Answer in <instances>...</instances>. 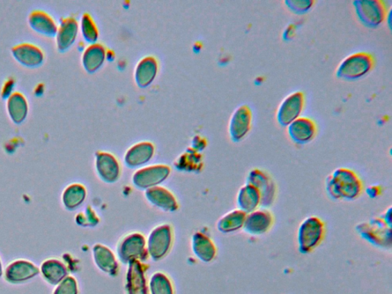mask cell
<instances>
[{"mask_svg":"<svg viewBox=\"0 0 392 294\" xmlns=\"http://www.w3.org/2000/svg\"><path fill=\"white\" fill-rule=\"evenodd\" d=\"M325 192L336 201H355L364 192V181L352 168L339 167L325 180Z\"/></svg>","mask_w":392,"mask_h":294,"instance_id":"6da1fadb","label":"cell"},{"mask_svg":"<svg viewBox=\"0 0 392 294\" xmlns=\"http://www.w3.org/2000/svg\"><path fill=\"white\" fill-rule=\"evenodd\" d=\"M327 234V224L319 216H310L300 224L297 241L298 251L302 254H312L319 248Z\"/></svg>","mask_w":392,"mask_h":294,"instance_id":"7a4b0ae2","label":"cell"},{"mask_svg":"<svg viewBox=\"0 0 392 294\" xmlns=\"http://www.w3.org/2000/svg\"><path fill=\"white\" fill-rule=\"evenodd\" d=\"M356 231L360 238L379 248L391 249L392 246V226L381 217H375L359 223Z\"/></svg>","mask_w":392,"mask_h":294,"instance_id":"3957f363","label":"cell"},{"mask_svg":"<svg viewBox=\"0 0 392 294\" xmlns=\"http://www.w3.org/2000/svg\"><path fill=\"white\" fill-rule=\"evenodd\" d=\"M375 62L374 56L366 51L351 54L339 64L336 77L347 82L359 80L374 69Z\"/></svg>","mask_w":392,"mask_h":294,"instance_id":"277c9868","label":"cell"},{"mask_svg":"<svg viewBox=\"0 0 392 294\" xmlns=\"http://www.w3.org/2000/svg\"><path fill=\"white\" fill-rule=\"evenodd\" d=\"M360 23L368 28H378L386 20L389 9L383 0H356L352 3Z\"/></svg>","mask_w":392,"mask_h":294,"instance_id":"5b68a950","label":"cell"},{"mask_svg":"<svg viewBox=\"0 0 392 294\" xmlns=\"http://www.w3.org/2000/svg\"><path fill=\"white\" fill-rule=\"evenodd\" d=\"M246 183L254 186L261 193L262 207L269 209L275 204L278 196L277 184L268 172L253 168L248 174Z\"/></svg>","mask_w":392,"mask_h":294,"instance_id":"8992f818","label":"cell"},{"mask_svg":"<svg viewBox=\"0 0 392 294\" xmlns=\"http://www.w3.org/2000/svg\"><path fill=\"white\" fill-rule=\"evenodd\" d=\"M306 98L302 92H295L281 101L276 114V119L281 127H287L299 119L305 108Z\"/></svg>","mask_w":392,"mask_h":294,"instance_id":"52a82bcc","label":"cell"},{"mask_svg":"<svg viewBox=\"0 0 392 294\" xmlns=\"http://www.w3.org/2000/svg\"><path fill=\"white\" fill-rule=\"evenodd\" d=\"M253 110L247 105L237 107L233 112L228 125V133L235 143L245 139L253 127Z\"/></svg>","mask_w":392,"mask_h":294,"instance_id":"ba28073f","label":"cell"},{"mask_svg":"<svg viewBox=\"0 0 392 294\" xmlns=\"http://www.w3.org/2000/svg\"><path fill=\"white\" fill-rule=\"evenodd\" d=\"M275 224V217L268 208L260 207L248 213L243 230L251 236H262L268 234Z\"/></svg>","mask_w":392,"mask_h":294,"instance_id":"9c48e42d","label":"cell"},{"mask_svg":"<svg viewBox=\"0 0 392 294\" xmlns=\"http://www.w3.org/2000/svg\"><path fill=\"white\" fill-rule=\"evenodd\" d=\"M287 128L288 136L294 144L298 145L313 141L318 133L316 122L307 116H300Z\"/></svg>","mask_w":392,"mask_h":294,"instance_id":"30bf717a","label":"cell"},{"mask_svg":"<svg viewBox=\"0 0 392 294\" xmlns=\"http://www.w3.org/2000/svg\"><path fill=\"white\" fill-rule=\"evenodd\" d=\"M12 54L18 62L28 68L39 67L45 60V54L33 43H21L12 48Z\"/></svg>","mask_w":392,"mask_h":294,"instance_id":"8fae6325","label":"cell"},{"mask_svg":"<svg viewBox=\"0 0 392 294\" xmlns=\"http://www.w3.org/2000/svg\"><path fill=\"white\" fill-rule=\"evenodd\" d=\"M78 33V23L76 18L69 17L62 19L56 35L58 50L64 53L75 42Z\"/></svg>","mask_w":392,"mask_h":294,"instance_id":"7c38bea8","label":"cell"},{"mask_svg":"<svg viewBox=\"0 0 392 294\" xmlns=\"http://www.w3.org/2000/svg\"><path fill=\"white\" fill-rule=\"evenodd\" d=\"M28 24L36 33L49 37L56 36L58 26L48 12L35 10L29 14Z\"/></svg>","mask_w":392,"mask_h":294,"instance_id":"4fadbf2b","label":"cell"},{"mask_svg":"<svg viewBox=\"0 0 392 294\" xmlns=\"http://www.w3.org/2000/svg\"><path fill=\"white\" fill-rule=\"evenodd\" d=\"M239 209L246 214L262 207V195L259 190L250 184L246 183L237 196Z\"/></svg>","mask_w":392,"mask_h":294,"instance_id":"5bb4252c","label":"cell"},{"mask_svg":"<svg viewBox=\"0 0 392 294\" xmlns=\"http://www.w3.org/2000/svg\"><path fill=\"white\" fill-rule=\"evenodd\" d=\"M158 71V62L156 58L153 56H146L142 58L137 65L135 78L137 85L139 87H146L149 86Z\"/></svg>","mask_w":392,"mask_h":294,"instance_id":"9a60e30c","label":"cell"},{"mask_svg":"<svg viewBox=\"0 0 392 294\" xmlns=\"http://www.w3.org/2000/svg\"><path fill=\"white\" fill-rule=\"evenodd\" d=\"M7 112L10 119L17 124L23 123L28 115V104L24 94L19 92H13L7 98Z\"/></svg>","mask_w":392,"mask_h":294,"instance_id":"2e32d148","label":"cell"},{"mask_svg":"<svg viewBox=\"0 0 392 294\" xmlns=\"http://www.w3.org/2000/svg\"><path fill=\"white\" fill-rule=\"evenodd\" d=\"M107 51L105 46L100 43L91 44L84 51L83 55V64L88 73H94L99 70L105 62Z\"/></svg>","mask_w":392,"mask_h":294,"instance_id":"e0dca14e","label":"cell"},{"mask_svg":"<svg viewBox=\"0 0 392 294\" xmlns=\"http://www.w3.org/2000/svg\"><path fill=\"white\" fill-rule=\"evenodd\" d=\"M246 213L235 209L224 216L219 222V230L225 233H232L243 229L245 225Z\"/></svg>","mask_w":392,"mask_h":294,"instance_id":"ac0fdd59","label":"cell"},{"mask_svg":"<svg viewBox=\"0 0 392 294\" xmlns=\"http://www.w3.org/2000/svg\"><path fill=\"white\" fill-rule=\"evenodd\" d=\"M153 153V146L149 142L139 143L130 150L127 161L130 165H139L145 163Z\"/></svg>","mask_w":392,"mask_h":294,"instance_id":"d6986e66","label":"cell"},{"mask_svg":"<svg viewBox=\"0 0 392 294\" xmlns=\"http://www.w3.org/2000/svg\"><path fill=\"white\" fill-rule=\"evenodd\" d=\"M80 28L86 42L90 44L97 42L99 35V28L90 13L85 12L81 17Z\"/></svg>","mask_w":392,"mask_h":294,"instance_id":"ffe728a7","label":"cell"},{"mask_svg":"<svg viewBox=\"0 0 392 294\" xmlns=\"http://www.w3.org/2000/svg\"><path fill=\"white\" fill-rule=\"evenodd\" d=\"M99 170L103 174L114 175L118 172V165L115 159L110 154H101L98 158Z\"/></svg>","mask_w":392,"mask_h":294,"instance_id":"44dd1931","label":"cell"},{"mask_svg":"<svg viewBox=\"0 0 392 294\" xmlns=\"http://www.w3.org/2000/svg\"><path fill=\"white\" fill-rule=\"evenodd\" d=\"M284 4L288 10L296 15H305L312 10L315 4L314 0H286Z\"/></svg>","mask_w":392,"mask_h":294,"instance_id":"7402d4cb","label":"cell"},{"mask_svg":"<svg viewBox=\"0 0 392 294\" xmlns=\"http://www.w3.org/2000/svg\"><path fill=\"white\" fill-rule=\"evenodd\" d=\"M15 85V80L10 79L6 80L2 88L1 96L3 99L8 98L13 93V88Z\"/></svg>","mask_w":392,"mask_h":294,"instance_id":"603a6c76","label":"cell"},{"mask_svg":"<svg viewBox=\"0 0 392 294\" xmlns=\"http://www.w3.org/2000/svg\"><path fill=\"white\" fill-rule=\"evenodd\" d=\"M296 32H297V26L293 24H291L287 26L282 34V38L285 42H290L291 41L296 35Z\"/></svg>","mask_w":392,"mask_h":294,"instance_id":"cb8c5ba5","label":"cell"},{"mask_svg":"<svg viewBox=\"0 0 392 294\" xmlns=\"http://www.w3.org/2000/svg\"><path fill=\"white\" fill-rule=\"evenodd\" d=\"M383 189L380 185H372L366 189V193L370 198H376L382 196Z\"/></svg>","mask_w":392,"mask_h":294,"instance_id":"d4e9b609","label":"cell"},{"mask_svg":"<svg viewBox=\"0 0 392 294\" xmlns=\"http://www.w3.org/2000/svg\"><path fill=\"white\" fill-rule=\"evenodd\" d=\"M391 209V207L388 208L380 216L384 219V222L392 226Z\"/></svg>","mask_w":392,"mask_h":294,"instance_id":"484cf974","label":"cell"}]
</instances>
